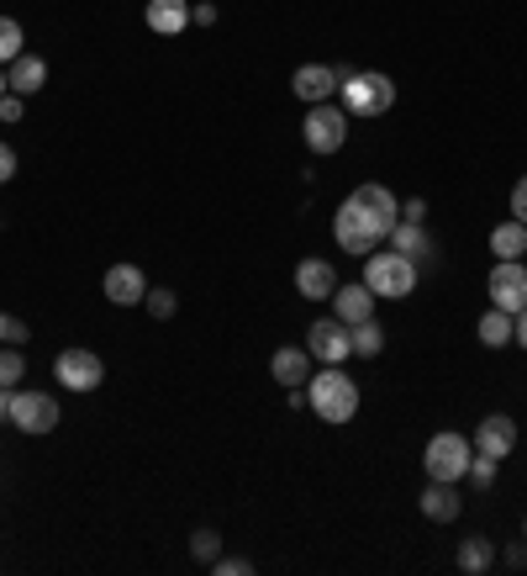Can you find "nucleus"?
<instances>
[{
  "mask_svg": "<svg viewBox=\"0 0 527 576\" xmlns=\"http://www.w3.org/2000/svg\"><path fill=\"white\" fill-rule=\"evenodd\" d=\"M0 95H5V64H0Z\"/></svg>",
  "mask_w": 527,
  "mask_h": 576,
  "instance_id": "41",
  "label": "nucleus"
},
{
  "mask_svg": "<svg viewBox=\"0 0 527 576\" xmlns=\"http://www.w3.org/2000/svg\"><path fill=\"white\" fill-rule=\"evenodd\" d=\"M517 344H523V349H527V307H523V312H517Z\"/></svg>",
  "mask_w": 527,
  "mask_h": 576,
  "instance_id": "39",
  "label": "nucleus"
},
{
  "mask_svg": "<svg viewBox=\"0 0 527 576\" xmlns=\"http://www.w3.org/2000/svg\"><path fill=\"white\" fill-rule=\"evenodd\" d=\"M469 460H475V450H469L465 434H454V428L433 434V439H428V450H422L428 482H459V476L469 471Z\"/></svg>",
  "mask_w": 527,
  "mask_h": 576,
  "instance_id": "4",
  "label": "nucleus"
},
{
  "mask_svg": "<svg viewBox=\"0 0 527 576\" xmlns=\"http://www.w3.org/2000/svg\"><path fill=\"white\" fill-rule=\"evenodd\" d=\"M301 138H306L312 153H338L349 143V112L332 106V101H317V106L306 112V122H301Z\"/></svg>",
  "mask_w": 527,
  "mask_h": 576,
  "instance_id": "5",
  "label": "nucleus"
},
{
  "mask_svg": "<svg viewBox=\"0 0 527 576\" xmlns=\"http://www.w3.org/2000/svg\"><path fill=\"white\" fill-rule=\"evenodd\" d=\"M148 297V275L138 265H112L106 270V302L112 307H143Z\"/></svg>",
  "mask_w": 527,
  "mask_h": 576,
  "instance_id": "14",
  "label": "nucleus"
},
{
  "mask_svg": "<svg viewBox=\"0 0 527 576\" xmlns=\"http://www.w3.org/2000/svg\"><path fill=\"white\" fill-rule=\"evenodd\" d=\"M269 376L291 392L301 381H312V349H301V344H285V349H274V360H269Z\"/></svg>",
  "mask_w": 527,
  "mask_h": 576,
  "instance_id": "18",
  "label": "nucleus"
},
{
  "mask_svg": "<svg viewBox=\"0 0 527 576\" xmlns=\"http://www.w3.org/2000/svg\"><path fill=\"white\" fill-rule=\"evenodd\" d=\"M143 307H148V318H159V323H169V318H175V307H179V297H175V291H164V286H148Z\"/></svg>",
  "mask_w": 527,
  "mask_h": 576,
  "instance_id": "28",
  "label": "nucleus"
},
{
  "mask_svg": "<svg viewBox=\"0 0 527 576\" xmlns=\"http://www.w3.org/2000/svg\"><path fill=\"white\" fill-rule=\"evenodd\" d=\"M48 85V64L37 59V54H22V59H11L5 64V91H16V95H37Z\"/></svg>",
  "mask_w": 527,
  "mask_h": 576,
  "instance_id": "21",
  "label": "nucleus"
},
{
  "mask_svg": "<svg viewBox=\"0 0 527 576\" xmlns=\"http://www.w3.org/2000/svg\"><path fill=\"white\" fill-rule=\"evenodd\" d=\"M390 249H396V254H407L417 270H422V265H433V239H428V228H422V222H396V228H390Z\"/></svg>",
  "mask_w": 527,
  "mask_h": 576,
  "instance_id": "20",
  "label": "nucleus"
},
{
  "mask_svg": "<svg viewBox=\"0 0 527 576\" xmlns=\"http://www.w3.org/2000/svg\"><path fill=\"white\" fill-rule=\"evenodd\" d=\"M465 476L475 482V492H491V486H496V460H491V456H475Z\"/></svg>",
  "mask_w": 527,
  "mask_h": 576,
  "instance_id": "30",
  "label": "nucleus"
},
{
  "mask_svg": "<svg viewBox=\"0 0 527 576\" xmlns=\"http://www.w3.org/2000/svg\"><path fill=\"white\" fill-rule=\"evenodd\" d=\"M349 201L359 207V212H364V222H370V228H375L380 239H390V228L401 222V201H396V196H390L385 185H375V181H370V185H359V191H353Z\"/></svg>",
  "mask_w": 527,
  "mask_h": 576,
  "instance_id": "10",
  "label": "nucleus"
},
{
  "mask_svg": "<svg viewBox=\"0 0 527 576\" xmlns=\"http://www.w3.org/2000/svg\"><path fill=\"white\" fill-rule=\"evenodd\" d=\"M27 376V360H22V344H5L0 349V387H16Z\"/></svg>",
  "mask_w": 527,
  "mask_h": 576,
  "instance_id": "27",
  "label": "nucleus"
},
{
  "mask_svg": "<svg viewBox=\"0 0 527 576\" xmlns=\"http://www.w3.org/2000/svg\"><path fill=\"white\" fill-rule=\"evenodd\" d=\"M512 217H517V222H527V175L512 185Z\"/></svg>",
  "mask_w": 527,
  "mask_h": 576,
  "instance_id": "34",
  "label": "nucleus"
},
{
  "mask_svg": "<svg viewBox=\"0 0 527 576\" xmlns=\"http://www.w3.org/2000/svg\"><path fill=\"white\" fill-rule=\"evenodd\" d=\"M54 376H59L63 392H95V387L106 381V360H101L95 349L69 344V349H59V360H54Z\"/></svg>",
  "mask_w": 527,
  "mask_h": 576,
  "instance_id": "6",
  "label": "nucleus"
},
{
  "mask_svg": "<svg viewBox=\"0 0 527 576\" xmlns=\"http://www.w3.org/2000/svg\"><path fill=\"white\" fill-rule=\"evenodd\" d=\"M190 22L196 27H216V5H190Z\"/></svg>",
  "mask_w": 527,
  "mask_h": 576,
  "instance_id": "38",
  "label": "nucleus"
},
{
  "mask_svg": "<svg viewBox=\"0 0 527 576\" xmlns=\"http://www.w3.org/2000/svg\"><path fill=\"white\" fill-rule=\"evenodd\" d=\"M501 561H506L512 572H527V540L523 545H512V550H501Z\"/></svg>",
  "mask_w": 527,
  "mask_h": 576,
  "instance_id": "36",
  "label": "nucleus"
},
{
  "mask_svg": "<svg viewBox=\"0 0 527 576\" xmlns=\"http://www.w3.org/2000/svg\"><path fill=\"white\" fill-rule=\"evenodd\" d=\"M422 217H428V201H422V196L401 201V222H422Z\"/></svg>",
  "mask_w": 527,
  "mask_h": 576,
  "instance_id": "35",
  "label": "nucleus"
},
{
  "mask_svg": "<svg viewBox=\"0 0 527 576\" xmlns=\"http://www.w3.org/2000/svg\"><path fill=\"white\" fill-rule=\"evenodd\" d=\"M491 566H496V545L485 534H475V540L459 545V572L465 576H480V572H491Z\"/></svg>",
  "mask_w": 527,
  "mask_h": 576,
  "instance_id": "24",
  "label": "nucleus"
},
{
  "mask_svg": "<svg viewBox=\"0 0 527 576\" xmlns=\"http://www.w3.org/2000/svg\"><path fill=\"white\" fill-rule=\"evenodd\" d=\"M190 555H196L201 566H216V555H222V540H216L211 529H196V534H190Z\"/></svg>",
  "mask_w": 527,
  "mask_h": 576,
  "instance_id": "29",
  "label": "nucleus"
},
{
  "mask_svg": "<svg viewBox=\"0 0 527 576\" xmlns=\"http://www.w3.org/2000/svg\"><path fill=\"white\" fill-rule=\"evenodd\" d=\"M306 407H312L323 424H353V413H359V387H353L338 365H327V370L312 376V387H306Z\"/></svg>",
  "mask_w": 527,
  "mask_h": 576,
  "instance_id": "1",
  "label": "nucleus"
},
{
  "mask_svg": "<svg viewBox=\"0 0 527 576\" xmlns=\"http://www.w3.org/2000/svg\"><path fill=\"white\" fill-rule=\"evenodd\" d=\"M349 344H353V355H359V360H380V355H385V334H380V323H375V318L353 323V329H349Z\"/></svg>",
  "mask_w": 527,
  "mask_h": 576,
  "instance_id": "25",
  "label": "nucleus"
},
{
  "mask_svg": "<svg viewBox=\"0 0 527 576\" xmlns=\"http://www.w3.org/2000/svg\"><path fill=\"white\" fill-rule=\"evenodd\" d=\"M306 349H312V360L323 365H343L353 355L349 344V323H338V318H317L312 329H306Z\"/></svg>",
  "mask_w": 527,
  "mask_h": 576,
  "instance_id": "11",
  "label": "nucleus"
},
{
  "mask_svg": "<svg viewBox=\"0 0 527 576\" xmlns=\"http://www.w3.org/2000/svg\"><path fill=\"white\" fill-rule=\"evenodd\" d=\"M11 424L32 434V439H43V434H54L59 428V402L54 392H11Z\"/></svg>",
  "mask_w": 527,
  "mask_h": 576,
  "instance_id": "7",
  "label": "nucleus"
},
{
  "mask_svg": "<svg viewBox=\"0 0 527 576\" xmlns=\"http://www.w3.org/2000/svg\"><path fill=\"white\" fill-rule=\"evenodd\" d=\"M338 91H343V112L349 117H385L396 106V80L380 74V69H353V74L338 80Z\"/></svg>",
  "mask_w": 527,
  "mask_h": 576,
  "instance_id": "2",
  "label": "nucleus"
},
{
  "mask_svg": "<svg viewBox=\"0 0 527 576\" xmlns=\"http://www.w3.org/2000/svg\"><path fill=\"white\" fill-rule=\"evenodd\" d=\"M517 450V424L506 413H491L485 424H475V456H491V460H506Z\"/></svg>",
  "mask_w": 527,
  "mask_h": 576,
  "instance_id": "13",
  "label": "nucleus"
},
{
  "mask_svg": "<svg viewBox=\"0 0 527 576\" xmlns=\"http://www.w3.org/2000/svg\"><path fill=\"white\" fill-rule=\"evenodd\" d=\"M338 80H343V69H332V64H301L291 74V91L306 101V106H317V101H332L338 95Z\"/></svg>",
  "mask_w": 527,
  "mask_h": 576,
  "instance_id": "12",
  "label": "nucleus"
},
{
  "mask_svg": "<svg viewBox=\"0 0 527 576\" xmlns=\"http://www.w3.org/2000/svg\"><path fill=\"white\" fill-rule=\"evenodd\" d=\"M375 302H380V297H375L364 280H353V286H338V291H332L338 323H349V329H353V323H364V318H375Z\"/></svg>",
  "mask_w": 527,
  "mask_h": 576,
  "instance_id": "17",
  "label": "nucleus"
},
{
  "mask_svg": "<svg viewBox=\"0 0 527 576\" xmlns=\"http://www.w3.org/2000/svg\"><path fill=\"white\" fill-rule=\"evenodd\" d=\"M491 254H496V260H523L527 254V222L506 217L501 228H491Z\"/></svg>",
  "mask_w": 527,
  "mask_h": 576,
  "instance_id": "23",
  "label": "nucleus"
},
{
  "mask_svg": "<svg viewBox=\"0 0 527 576\" xmlns=\"http://www.w3.org/2000/svg\"><path fill=\"white\" fill-rule=\"evenodd\" d=\"M475 334H480L485 349H506V344L517 338V318H512V312H501V307H491V312L475 323Z\"/></svg>",
  "mask_w": 527,
  "mask_h": 576,
  "instance_id": "22",
  "label": "nucleus"
},
{
  "mask_svg": "<svg viewBox=\"0 0 527 576\" xmlns=\"http://www.w3.org/2000/svg\"><path fill=\"white\" fill-rule=\"evenodd\" d=\"M295 291H301L306 302H332L338 270H332L327 260H301V265H295Z\"/></svg>",
  "mask_w": 527,
  "mask_h": 576,
  "instance_id": "15",
  "label": "nucleus"
},
{
  "mask_svg": "<svg viewBox=\"0 0 527 576\" xmlns=\"http://www.w3.org/2000/svg\"><path fill=\"white\" fill-rule=\"evenodd\" d=\"M22 54H27V32H22V22L0 16V64L22 59Z\"/></svg>",
  "mask_w": 527,
  "mask_h": 576,
  "instance_id": "26",
  "label": "nucleus"
},
{
  "mask_svg": "<svg viewBox=\"0 0 527 576\" xmlns=\"http://www.w3.org/2000/svg\"><path fill=\"white\" fill-rule=\"evenodd\" d=\"M143 22H148V32H159V37H179V32L190 27V0H148Z\"/></svg>",
  "mask_w": 527,
  "mask_h": 576,
  "instance_id": "16",
  "label": "nucleus"
},
{
  "mask_svg": "<svg viewBox=\"0 0 527 576\" xmlns=\"http://www.w3.org/2000/svg\"><path fill=\"white\" fill-rule=\"evenodd\" d=\"M0 418H11V387H0Z\"/></svg>",
  "mask_w": 527,
  "mask_h": 576,
  "instance_id": "40",
  "label": "nucleus"
},
{
  "mask_svg": "<svg viewBox=\"0 0 527 576\" xmlns=\"http://www.w3.org/2000/svg\"><path fill=\"white\" fill-rule=\"evenodd\" d=\"M364 286L380 297V302H407L417 291V265L407 254H364Z\"/></svg>",
  "mask_w": 527,
  "mask_h": 576,
  "instance_id": "3",
  "label": "nucleus"
},
{
  "mask_svg": "<svg viewBox=\"0 0 527 576\" xmlns=\"http://www.w3.org/2000/svg\"><path fill=\"white\" fill-rule=\"evenodd\" d=\"M485 291H491V307H501V312H523L527 307V265L523 260H496L491 265V280H485Z\"/></svg>",
  "mask_w": 527,
  "mask_h": 576,
  "instance_id": "8",
  "label": "nucleus"
},
{
  "mask_svg": "<svg viewBox=\"0 0 527 576\" xmlns=\"http://www.w3.org/2000/svg\"><path fill=\"white\" fill-rule=\"evenodd\" d=\"M216 576H254V561H243V555H216Z\"/></svg>",
  "mask_w": 527,
  "mask_h": 576,
  "instance_id": "32",
  "label": "nucleus"
},
{
  "mask_svg": "<svg viewBox=\"0 0 527 576\" xmlns=\"http://www.w3.org/2000/svg\"><path fill=\"white\" fill-rule=\"evenodd\" d=\"M11 175H16V153L11 143H0V185H11Z\"/></svg>",
  "mask_w": 527,
  "mask_h": 576,
  "instance_id": "37",
  "label": "nucleus"
},
{
  "mask_svg": "<svg viewBox=\"0 0 527 576\" xmlns=\"http://www.w3.org/2000/svg\"><path fill=\"white\" fill-rule=\"evenodd\" d=\"M332 239H338V249H343V254H359V260H364V254H375L380 233L364 222V212H359L353 201H343V207L332 212Z\"/></svg>",
  "mask_w": 527,
  "mask_h": 576,
  "instance_id": "9",
  "label": "nucleus"
},
{
  "mask_svg": "<svg viewBox=\"0 0 527 576\" xmlns=\"http://www.w3.org/2000/svg\"><path fill=\"white\" fill-rule=\"evenodd\" d=\"M0 122H5V127H11V122H22V95H16V91L0 95Z\"/></svg>",
  "mask_w": 527,
  "mask_h": 576,
  "instance_id": "33",
  "label": "nucleus"
},
{
  "mask_svg": "<svg viewBox=\"0 0 527 576\" xmlns=\"http://www.w3.org/2000/svg\"><path fill=\"white\" fill-rule=\"evenodd\" d=\"M0 344H27V323L11 318V312H0Z\"/></svg>",
  "mask_w": 527,
  "mask_h": 576,
  "instance_id": "31",
  "label": "nucleus"
},
{
  "mask_svg": "<svg viewBox=\"0 0 527 576\" xmlns=\"http://www.w3.org/2000/svg\"><path fill=\"white\" fill-rule=\"evenodd\" d=\"M523 540H527V518H523Z\"/></svg>",
  "mask_w": 527,
  "mask_h": 576,
  "instance_id": "42",
  "label": "nucleus"
},
{
  "mask_svg": "<svg viewBox=\"0 0 527 576\" xmlns=\"http://www.w3.org/2000/svg\"><path fill=\"white\" fill-rule=\"evenodd\" d=\"M417 508L433 518V523H454V518L465 514V497H459V486L454 482H428V492H422Z\"/></svg>",
  "mask_w": 527,
  "mask_h": 576,
  "instance_id": "19",
  "label": "nucleus"
}]
</instances>
